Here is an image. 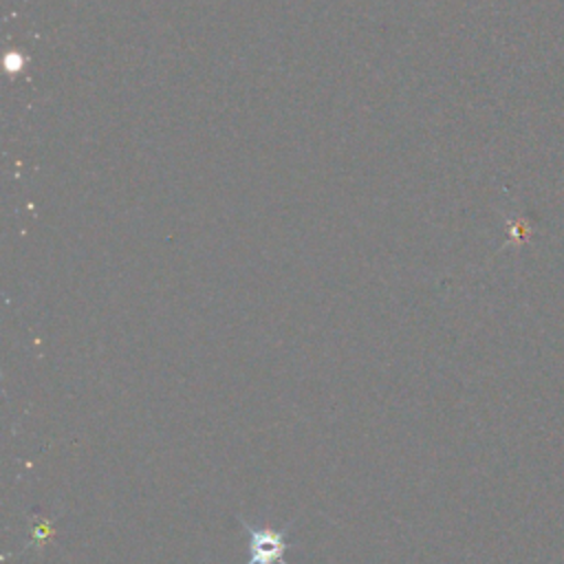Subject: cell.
<instances>
[{
  "label": "cell",
  "mask_w": 564,
  "mask_h": 564,
  "mask_svg": "<svg viewBox=\"0 0 564 564\" xmlns=\"http://www.w3.org/2000/svg\"><path fill=\"white\" fill-rule=\"evenodd\" d=\"M242 531L247 533L249 542V560L245 564H289L284 560V553L289 549H295L297 544L289 540V531L295 524V520L286 522L280 529L271 527H253L242 516H238Z\"/></svg>",
  "instance_id": "obj_1"
}]
</instances>
